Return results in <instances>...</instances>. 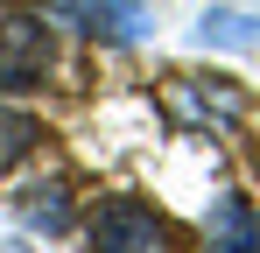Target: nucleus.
Here are the masks:
<instances>
[{
    "label": "nucleus",
    "instance_id": "nucleus-5",
    "mask_svg": "<svg viewBox=\"0 0 260 253\" xmlns=\"http://www.w3.org/2000/svg\"><path fill=\"white\" fill-rule=\"evenodd\" d=\"M78 7H85L91 36H106V42H134L148 28V7L141 0H78Z\"/></svg>",
    "mask_w": 260,
    "mask_h": 253
},
{
    "label": "nucleus",
    "instance_id": "nucleus-2",
    "mask_svg": "<svg viewBox=\"0 0 260 253\" xmlns=\"http://www.w3.org/2000/svg\"><path fill=\"white\" fill-rule=\"evenodd\" d=\"M56 64L43 14H0V91H36Z\"/></svg>",
    "mask_w": 260,
    "mask_h": 253
},
{
    "label": "nucleus",
    "instance_id": "nucleus-3",
    "mask_svg": "<svg viewBox=\"0 0 260 253\" xmlns=\"http://www.w3.org/2000/svg\"><path fill=\"white\" fill-rule=\"evenodd\" d=\"M169 113L183 126H239L246 120V91L232 78H169Z\"/></svg>",
    "mask_w": 260,
    "mask_h": 253
},
{
    "label": "nucleus",
    "instance_id": "nucleus-1",
    "mask_svg": "<svg viewBox=\"0 0 260 253\" xmlns=\"http://www.w3.org/2000/svg\"><path fill=\"white\" fill-rule=\"evenodd\" d=\"M85 239H91V253H169V246H176L169 218L148 211L141 197H113V204H99L91 225H85Z\"/></svg>",
    "mask_w": 260,
    "mask_h": 253
},
{
    "label": "nucleus",
    "instance_id": "nucleus-6",
    "mask_svg": "<svg viewBox=\"0 0 260 253\" xmlns=\"http://www.w3.org/2000/svg\"><path fill=\"white\" fill-rule=\"evenodd\" d=\"M63 218H71V183H63V176L21 190V225H36V232H63Z\"/></svg>",
    "mask_w": 260,
    "mask_h": 253
},
{
    "label": "nucleus",
    "instance_id": "nucleus-7",
    "mask_svg": "<svg viewBox=\"0 0 260 253\" xmlns=\"http://www.w3.org/2000/svg\"><path fill=\"white\" fill-rule=\"evenodd\" d=\"M246 232H253V211L239 204V197H225V204L211 211V225H204V253H253Z\"/></svg>",
    "mask_w": 260,
    "mask_h": 253
},
{
    "label": "nucleus",
    "instance_id": "nucleus-9",
    "mask_svg": "<svg viewBox=\"0 0 260 253\" xmlns=\"http://www.w3.org/2000/svg\"><path fill=\"white\" fill-rule=\"evenodd\" d=\"M246 246H253V253H260V218H253V232H246Z\"/></svg>",
    "mask_w": 260,
    "mask_h": 253
},
{
    "label": "nucleus",
    "instance_id": "nucleus-10",
    "mask_svg": "<svg viewBox=\"0 0 260 253\" xmlns=\"http://www.w3.org/2000/svg\"><path fill=\"white\" fill-rule=\"evenodd\" d=\"M253 162H260V141H253Z\"/></svg>",
    "mask_w": 260,
    "mask_h": 253
},
{
    "label": "nucleus",
    "instance_id": "nucleus-4",
    "mask_svg": "<svg viewBox=\"0 0 260 253\" xmlns=\"http://www.w3.org/2000/svg\"><path fill=\"white\" fill-rule=\"evenodd\" d=\"M197 36L211 49H260V0H239V7H211L197 21Z\"/></svg>",
    "mask_w": 260,
    "mask_h": 253
},
{
    "label": "nucleus",
    "instance_id": "nucleus-8",
    "mask_svg": "<svg viewBox=\"0 0 260 253\" xmlns=\"http://www.w3.org/2000/svg\"><path fill=\"white\" fill-rule=\"evenodd\" d=\"M36 141H43V126L28 120V113H14V106H0V169H14Z\"/></svg>",
    "mask_w": 260,
    "mask_h": 253
}]
</instances>
